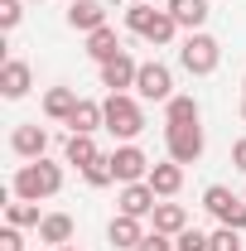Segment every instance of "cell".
Segmentation results:
<instances>
[{
    "instance_id": "1",
    "label": "cell",
    "mask_w": 246,
    "mask_h": 251,
    "mask_svg": "<svg viewBox=\"0 0 246 251\" xmlns=\"http://www.w3.org/2000/svg\"><path fill=\"white\" fill-rule=\"evenodd\" d=\"M15 198H29V203H44V198H53L63 188V164L53 159H25L20 169H15Z\"/></svg>"
},
{
    "instance_id": "2",
    "label": "cell",
    "mask_w": 246,
    "mask_h": 251,
    "mask_svg": "<svg viewBox=\"0 0 246 251\" xmlns=\"http://www.w3.org/2000/svg\"><path fill=\"white\" fill-rule=\"evenodd\" d=\"M101 111H106V130H111L121 145H130V140L145 130V111H140V101L130 92H106Z\"/></svg>"
},
{
    "instance_id": "3",
    "label": "cell",
    "mask_w": 246,
    "mask_h": 251,
    "mask_svg": "<svg viewBox=\"0 0 246 251\" xmlns=\"http://www.w3.org/2000/svg\"><path fill=\"white\" fill-rule=\"evenodd\" d=\"M125 29L140 34V39H150L154 49H164L174 34H179V25H174V15L169 10H154V5H125Z\"/></svg>"
},
{
    "instance_id": "4",
    "label": "cell",
    "mask_w": 246,
    "mask_h": 251,
    "mask_svg": "<svg viewBox=\"0 0 246 251\" xmlns=\"http://www.w3.org/2000/svg\"><path fill=\"white\" fill-rule=\"evenodd\" d=\"M179 63H184V73H193V77H208V73H217V63H222V44H217L213 34H188L184 44H179Z\"/></svg>"
},
{
    "instance_id": "5",
    "label": "cell",
    "mask_w": 246,
    "mask_h": 251,
    "mask_svg": "<svg viewBox=\"0 0 246 251\" xmlns=\"http://www.w3.org/2000/svg\"><path fill=\"white\" fill-rule=\"evenodd\" d=\"M203 208H208L222 227H237V232L246 227V193H232L227 184H208L203 188Z\"/></svg>"
},
{
    "instance_id": "6",
    "label": "cell",
    "mask_w": 246,
    "mask_h": 251,
    "mask_svg": "<svg viewBox=\"0 0 246 251\" xmlns=\"http://www.w3.org/2000/svg\"><path fill=\"white\" fill-rule=\"evenodd\" d=\"M164 145H169V159L174 164H198L203 159V126H164Z\"/></svg>"
},
{
    "instance_id": "7",
    "label": "cell",
    "mask_w": 246,
    "mask_h": 251,
    "mask_svg": "<svg viewBox=\"0 0 246 251\" xmlns=\"http://www.w3.org/2000/svg\"><path fill=\"white\" fill-rule=\"evenodd\" d=\"M135 97L140 101H169L174 97V73L164 68L159 58L140 63V77H135Z\"/></svg>"
},
{
    "instance_id": "8",
    "label": "cell",
    "mask_w": 246,
    "mask_h": 251,
    "mask_svg": "<svg viewBox=\"0 0 246 251\" xmlns=\"http://www.w3.org/2000/svg\"><path fill=\"white\" fill-rule=\"evenodd\" d=\"M111 169H116V184H145L150 179V159L140 145H116L111 150Z\"/></svg>"
},
{
    "instance_id": "9",
    "label": "cell",
    "mask_w": 246,
    "mask_h": 251,
    "mask_svg": "<svg viewBox=\"0 0 246 251\" xmlns=\"http://www.w3.org/2000/svg\"><path fill=\"white\" fill-rule=\"evenodd\" d=\"M135 77H140V63L130 58L125 49H121L111 63H101V87H106V92H130V87H135Z\"/></svg>"
},
{
    "instance_id": "10",
    "label": "cell",
    "mask_w": 246,
    "mask_h": 251,
    "mask_svg": "<svg viewBox=\"0 0 246 251\" xmlns=\"http://www.w3.org/2000/svg\"><path fill=\"white\" fill-rule=\"evenodd\" d=\"M10 150L20 159H44V150H49V130L39 121H25V126H15V135H10Z\"/></svg>"
},
{
    "instance_id": "11",
    "label": "cell",
    "mask_w": 246,
    "mask_h": 251,
    "mask_svg": "<svg viewBox=\"0 0 246 251\" xmlns=\"http://www.w3.org/2000/svg\"><path fill=\"white\" fill-rule=\"evenodd\" d=\"M154 208H159V193H154L150 184H121L116 213H125V218H150Z\"/></svg>"
},
{
    "instance_id": "12",
    "label": "cell",
    "mask_w": 246,
    "mask_h": 251,
    "mask_svg": "<svg viewBox=\"0 0 246 251\" xmlns=\"http://www.w3.org/2000/svg\"><path fill=\"white\" fill-rule=\"evenodd\" d=\"M29 87H34V73H29V63H25V58H10L5 68H0V97H5V101L29 97Z\"/></svg>"
},
{
    "instance_id": "13",
    "label": "cell",
    "mask_w": 246,
    "mask_h": 251,
    "mask_svg": "<svg viewBox=\"0 0 246 251\" xmlns=\"http://www.w3.org/2000/svg\"><path fill=\"white\" fill-rule=\"evenodd\" d=\"M145 218H125V213H116L111 218V227H106V242L116 251H135L140 242H145V227H140Z\"/></svg>"
},
{
    "instance_id": "14",
    "label": "cell",
    "mask_w": 246,
    "mask_h": 251,
    "mask_svg": "<svg viewBox=\"0 0 246 251\" xmlns=\"http://www.w3.org/2000/svg\"><path fill=\"white\" fill-rule=\"evenodd\" d=\"M68 25L82 29V34L101 29V25H106V5H101V0H73V5H68Z\"/></svg>"
},
{
    "instance_id": "15",
    "label": "cell",
    "mask_w": 246,
    "mask_h": 251,
    "mask_svg": "<svg viewBox=\"0 0 246 251\" xmlns=\"http://www.w3.org/2000/svg\"><path fill=\"white\" fill-rule=\"evenodd\" d=\"M164 10H169V15H174V25L188 29V34H198L203 25H208V0H169Z\"/></svg>"
},
{
    "instance_id": "16",
    "label": "cell",
    "mask_w": 246,
    "mask_h": 251,
    "mask_svg": "<svg viewBox=\"0 0 246 251\" xmlns=\"http://www.w3.org/2000/svg\"><path fill=\"white\" fill-rule=\"evenodd\" d=\"M145 184L159 193V198H174L179 188H184V164H174V159H164V164H150V179Z\"/></svg>"
},
{
    "instance_id": "17",
    "label": "cell",
    "mask_w": 246,
    "mask_h": 251,
    "mask_svg": "<svg viewBox=\"0 0 246 251\" xmlns=\"http://www.w3.org/2000/svg\"><path fill=\"white\" fill-rule=\"evenodd\" d=\"M150 222H154V232H164V237H179L188 227V208L184 203H169V198H159V208L150 213Z\"/></svg>"
},
{
    "instance_id": "18",
    "label": "cell",
    "mask_w": 246,
    "mask_h": 251,
    "mask_svg": "<svg viewBox=\"0 0 246 251\" xmlns=\"http://www.w3.org/2000/svg\"><path fill=\"white\" fill-rule=\"evenodd\" d=\"M77 101H82V97L73 92V87H49V92H44V116H49V121H73Z\"/></svg>"
},
{
    "instance_id": "19",
    "label": "cell",
    "mask_w": 246,
    "mask_h": 251,
    "mask_svg": "<svg viewBox=\"0 0 246 251\" xmlns=\"http://www.w3.org/2000/svg\"><path fill=\"white\" fill-rule=\"evenodd\" d=\"M116 53H121V39H116V29H111V25H101V29L87 34V58H92L97 68H101V63H111Z\"/></svg>"
},
{
    "instance_id": "20",
    "label": "cell",
    "mask_w": 246,
    "mask_h": 251,
    "mask_svg": "<svg viewBox=\"0 0 246 251\" xmlns=\"http://www.w3.org/2000/svg\"><path fill=\"white\" fill-rule=\"evenodd\" d=\"M73 135H97V130H106V111H101V101H77V111H73Z\"/></svg>"
},
{
    "instance_id": "21",
    "label": "cell",
    "mask_w": 246,
    "mask_h": 251,
    "mask_svg": "<svg viewBox=\"0 0 246 251\" xmlns=\"http://www.w3.org/2000/svg\"><path fill=\"white\" fill-rule=\"evenodd\" d=\"M39 242L68 247V242H73V218H68V213H44V222H39Z\"/></svg>"
},
{
    "instance_id": "22",
    "label": "cell",
    "mask_w": 246,
    "mask_h": 251,
    "mask_svg": "<svg viewBox=\"0 0 246 251\" xmlns=\"http://www.w3.org/2000/svg\"><path fill=\"white\" fill-rule=\"evenodd\" d=\"M63 159H68V164H77V169L97 164V159H101V150H97V135H68V145H63Z\"/></svg>"
},
{
    "instance_id": "23",
    "label": "cell",
    "mask_w": 246,
    "mask_h": 251,
    "mask_svg": "<svg viewBox=\"0 0 246 251\" xmlns=\"http://www.w3.org/2000/svg\"><path fill=\"white\" fill-rule=\"evenodd\" d=\"M5 222L25 232V227H39L44 213H39V203H29V198H15V203H5Z\"/></svg>"
},
{
    "instance_id": "24",
    "label": "cell",
    "mask_w": 246,
    "mask_h": 251,
    "mask_svg": "<svg viewBox=\"0 0 246 251\" xmlns=\"http://www.w3.org/2000/svg\"><path fill=\"white\" fill-rule=\"evenodd\" d=\"M164 121H169V126H193V121H198V101L174 92L169 101H164Z\"/></svg>"
},
{
    "instance_id": "25",
    "label": "cell",
    "mask_w": 246,
    "mask_h": 251,
    "mask_svg": "<svg viewBox=\"0 0 246 251\" xmlns=\"http://www.w3.org/2000/svg\"><path fill=\"white\" fill-rule=\"evenodd\" d=\"M82 179H87L92 188H106V184H116V169H111V155H101L97 164H87V169H82Z\"/></svg>"
},
{
    "instance_id": "26",
    "label": "cell",
    "mask_w": 246,
    "mask_h": 251,
    "mask_svg": "<svg viewBox=\"0 0 246 251\" xmlns=\"http://www.w3.org/2000/svg\"><path fill=\"white\" fill-rule=\"evenodd\" d=\"M174 247H179V251H208V247H213V232H198V227H184V232L174 237Z\"/></svg>"
},
{
    "instance_id": "27",
    "label": "cell",
    "mask_w": 246,
    "mask_h": 251,
    "mask_svg": "<svg viewBox=\"0 0 246 251\" xmlns=\"http://www.w3.org/2000/svg\"><path fill=\"white\" fill-rule=\"evenodd\" d=\"M208 251H242V232H237V227H217Z\"/></svg>"
},
{
    "instance_id": "28",
    "label": "cell",
    "mask_w": 246,
    "mask_h": 251,
    "mask_svg": "<svg viewBox=\"0 0 246 251\" xmlns=\"http://www.w3.org/2000/svg\"><path fill=\"white\" fill-rule=\"evenodd\" d=\"M135 251H179V247H174V237H164V232H145V242Z\"/></svg>"
},
{
    "instance_id": "29",
    "label": "cell",
    "mask_w": 246,
    "mask_h": 251,
    "mask_svg": "<svg viewBox=\"0 0 246 251\" xmlns=\"http://www.w3.org/2000/svg\"><path fill=\"white\" fill-rule=\"evenodd\" d=\"M20 15H25V10H20V0H0V29H15V25H20Z\"/></svg>"
},
{
    "instance_id": "30",
    "label": "cell",
    "mask_w": 246,
    "mask_h": 251,
    "mask_svg": "<svg viewBox=\"0 0 246 251\" xmlns=\"http://www.w3.org/2000/svg\"><path fill=\"white\" fill-rule=\"evenodd\" d=\"M0 251H25V237H20V227H10V222H5V232H0Z\"/></svg>"
},
{
    "instance_id": "31",
    "label": "cell",
    "mask_w": 246,
    "mask_h": 251,
    "mask_svg": "<svg viewBox=\"0 0 246 251\" xmlns=\"http://www.w3.org/2000/svg\"><path fill=\"white\" fill-rule=\"evenodd\" d=\"M232 164H237V169H242V174H246V135H242V140H237V145H232Z\"/></svg>"
},
{
    "instance_id": "32",
    "label": "cell",
    "mask_w": 246,
    "mask_h": 251,
    "mask_svg": "<svg viewBox=\"0 0 246 251\" xmlns=\"http://www.w3.org/2000/svg\"><path fill=\"white\" fill-rule=\"evenodd\" d=\"M53 251H77V247H53Z\"/></svg>"
},
{
    "instance_id": "33",
    "label": "cell",
    "mask_w": 246,
    "mask_h": 251,
    "mask_svg": "<svg viewBox=\"0 0 246 251\" xmlns=\"http://www.w3.org/2000/svg\"><path fill=\"white\" fill-rule=\"evenodd\" d=\"M125 5H140V0H125Z\"/></svg>"
},
{
    "instance_id": "34",
    "label": "cell",
    "mask_w": 246,
    "mask_h": 251,
    "mask_svg": "<svg viewBox=\"0 0 246 251\" xmlns=\"http://www.w3.org/2000/svg\"><path fill=\"white\" fill-rule=\"evenodd\" d=\"M242 116H246V101H242Z\"/></svg>"
},
{
    "instance_id": "35",
    "label": "cell",
    "mask_w": 246,
    "mask_h": 251,
    "mask_svg": "<svg viewBox=\"0 0 246 251\" xmlns=\"http://www.w3.org/2000/svg\"><path fill=\"white\" fill-rule=\"evenodd\" d=\"M242 87H246V77H242Z\"/></svg>"
}]
</instances>
